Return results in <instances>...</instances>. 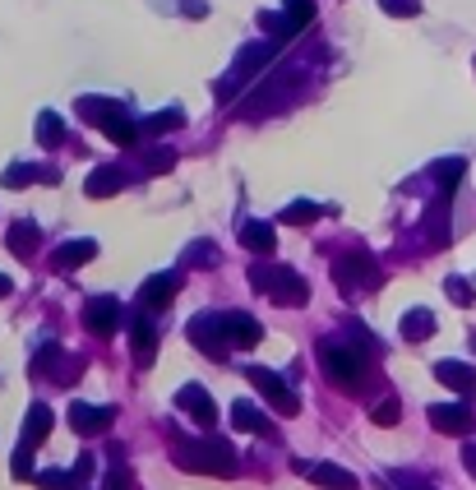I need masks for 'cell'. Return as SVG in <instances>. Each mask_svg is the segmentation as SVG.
<instances>
[{
	"label": "cell",
	"instance_id": "obj_1",
	"mask_svg": "<svg viewBox=\"0 0 476 490\" xmlns=\"http://www.w3.org/2000/svg\"><path fill=\"white\" fill-rule=\"evenodd\" d=\"M320 370H324V379H329L333 389H342V393H361L365 370H370L365 347L352 342V338H342V334L324 338V342H320Z\"/></svg>",
	"mask_w": 476,
	"mask_h": 490
},
{
	"label": "cell",
	"instance_id": "obj_2",
	"mask_svg": "<svg viewBox=\"0 0 476 490\" xmlns=\"http://www.w3.org/2000/svg\"><path fill=\"white\" fill-rule=\"evenodd\" d=\"M250 287L263 291L278 306H305L310 301V283L296 274L292 264H255L250 268Z\"/></svg>",
	"mask_w": 476,
	"mask_h": 490
},
{
	"label": "cell",
	"instance_id": "obj_3",
	"mask_svg": "<svg viewBox=\"0 0 476 490\" xmlns=\"http://www.w3.org/2000/svg\"><path fill=\"white\" fill-rule=\"evenodd\" d=\"M176 468L180 472H199V477H236L241 462H236V449L222 440H204V444H176Z\"/></svg>",
	"mask_w": 476,
	"mask_h": 490
},
{
	"label": "cell",
	"instance_id": "obj_4",
	"mask_svg": "<svg viewBox=\"0 0 476 490\" xmlns=\"http://www.w3.org/2000/svg\"><path fill=\"white\" fill-rule=\"evenodd\" d=\"M278 42H250V46H241L236 51V61H231V70H227V84L218 89V97H227V93H241L250 79H259L263 70H269V61L278 56Z\"/></svg>",
	"mask_w": 476,
	"mask_h": 490
},
{
	"label": "cell",
	"instance_id": "obj_5",
	"mask_svg": "<svg viewBox=\"0 0 476 490\" xmlns=\"http://www.w3.org/2000/svg\"><path fill=\"white\" fill-rule=\"evenodd\" d=\"M246 375H250V384L259 389V398L269 402L278 417H296V412H301V398H296V389L287 384V379H282L278 370H269V366H250Z\"/></svg>",
	"mask_w": 476,
	"mask_h": 490
},
{
	"label": "cell",
	"instance_id": "obj_6",
	"mask_svg": "<svg viewBox=\"0 0 476 490\" xmlns=\"http://www.w3.org/2000/svg\"><path fill=\"white\" fill-rule=\"evenodd\" d=\"M185 334H190V342L204 351V357H213V361H222L231 351V342H227V315H195Z\"/></svg>",
	"mask_w": 476,
	"mask_h": 490
},
{
	"label": "cell",
	"instance_id": "obj_7",
	"mask_svg": "<svg viewBox=\"0 0 476 490\" xmlns=\"http://www.w3.org/2000/svg\"><path fill=\"white\" fill-rule=\"evenodd\" d=\"M292 472L314 481V486H324V490H356V472L347 468H338V462H305V458H292Z\"/></svg>",
	"mask_w": 476,
	"mask_h": 490
},
{
	"label": "cell",
	"instance_id": "obj_8",
	"mask_svg": "<svg viewBox=\"0 0 476 490\" xmlns=\"http://www.w3.org/2000/svg\"><path fill=\"white\" fill-rule=\"evenodd\" d=\"M116 426V412L112 407H97V402H70V430L93 440V435H107Z\"/></svg>",
	"mask_w": 476,
	"mask_h": 490
},
{
	"label": "cell",
	"instance_id": "obj_9",
	"mask_svg": "<svg viewBox=\"0 0 476 490\" xmlns=\"http://www.w3.org/2000/svg\"><path fill=\"white\" fill-rule=\"evenodd\" d=\"M176 407H180V412L190 417V421H199L204 430L218 426V402L208 398L204 384H180V389H176Z\"/></svg>",
	"mask_w": 476,
	"mask_h": 490
},
{
	"label": "cell",
	"instance_id": "obj_10",
	"mask_svg": "<svg viewBox=\"0 0 476 490\" xmlns=\"http://www.w3.org/2000/svg\"><path fill=\"white\" fill-rule=\"evenodd\" d=\"M426 417H430V426H435L439 435H472V426H476V417H472L467 402H435Z\"/></svg>",
	"mask_w": 476,
	"mask_h": 490
},
{
	"label": "cell",
	"instance_id": "obj_11",
	"mask_svg": "<svg viewBox=\"0 0 476 490\" xmlns=\"http://www.w3.org/2000/svg\"><path fill=\"white\" fill-rule=\"evenodd\" d=\"M84 329L93 338H112L121 329V301H112V296H97V301L84 306Z\"/></svg>",
	"mask_w": 476,
	"mask_h": 490
},
{
	"label": "cell",
	"instance_id": "obj_12",
	"mask_svg": "<svg viewBox=\"0 0 476 490\" xmlns=\"http://www.w3.org/2000/svg\"><path fill=\"white\" fill-rule=\"evenodd\" d=\"M333 283H338V287H356V283L380 287V268L370 264V255H347V259L333 264Z\"/></svg>",
	"mask_w": 476,
	"mask_h": 490
},
{
	"label": "cell",
	"instance_id": "obj_13",
	"mask_svg": "<svg viewBox=\"0 0 476 490\" xmlns=\"http://www.w3.org/2000/svg\"><path fill=\"white\" fill-rule=\"evenodd\" d=\"M125 185H129V172H121L116 162H107V167L88 172V181H84V195H88V199H112L116 190H125Z\"/></svg>",
	"mask_w": 476,
	"mask_h": 490
},
{
	"label": "cell",
	"instance_id": "obj_14",
	"mask_svg": "<svg viewBox=\"0 0 476 490\" xmlns=\"http://www.w3.org/2000/svg\"><path fill=\"white\" fill-rule=\"evenodd\" d=\"M180 291V278L176 274H157L139 287V310H167L171 306V296Z\"/></svg>",
	"mask_w": 476,
	"mask_h": 490
},
{
	"label": "cell",
	"instance_id": "obj_15",
	"mask_svg": "<svg viewBox=\"0 0 476 490\" xmlns=\"http://www.w3.org/2000/svg\"><path fill=\"white\" fill-rule=\"evenodd\" d=\"M33 370H38V375H51V379H56V384H74V375H79V361H65V357H61V347H56V342H46V347L38 351Z\"/></svg>",
	"mask_w": 476,
	"mask_h": 490
},
{
	"label": "cell",
	"instance_id": "obj_16",
	"mask_svg": "<svg viewBox=\"0 0 476 490\" xmlns=\"http://www.w3.org/2000/svg\"><path fill=\"white\" fill-rule=\"evenodd\" d=\"M259 338H263V324H259L255 315H246V310H231V315H227V342H231V347L250 351V347H259Z\"/></svg>",
	"mask_w": 476,
	"mask_h": 490
},
{
	"label": "cell",
	"instance_id": "obj_17",
	"mask_svg": "<svg viewBox=\"0 0 476 490\" xmlns=\"http://www.w3.org/2000/svg\"><path fill=\"white\" fill-rule=\"evenodd\" d=\"M435 379H439L444 389L463 393V398H472V393H476V370H472L467 361H435Z\"/></svg>",
	"mask_w": 476,
	"mask_h": 490
},
{
	"label": "cell",
	"instance_id": "obj_18",
	"mask_svg": "<svg viewBox=\"0 0 476 490\" xmlns=\"http://www.w3.org/2000/svg\"><path fill=\"white\" fill-rule=\"evenodd\" d=\"M5 245H10V255L14 259H33L38 250H42V227L38 223H10V236H5Z\"/></svg>",
	"mask_w": 476,
	"mask_h": 490
},
{
	"label": "cell",
	"instance_id": "obj_19",
	"mask_svg": "<svg viewBox=\"0 0 476 490\" xmlns=\"http://www.w3.org/2000/svg\"><path fill=\"white\" fill-rule=\"evenodd\" d=\"M97 259V241H88V236H79V241H65V245H56V255H51V264L56 268H84V264H93Z\"/></svg>",
	"mask_w": 476,
	"mask_h": 490
},
{
	"label": "cell",
	"instance_id": "obj_20",
	"mask_svg": "<svg viewBox=\"0 0 476 490\" xmlns=\"http://www.w3.org/2000/svg\"><path fill=\"white\" fill-rule=\"evenodd\" d=\"M129 347H135V361H139V366H148V361H153V351H157V334H153L148 310H139L135 319H129Z\"/></svg>",
	"mask_w": 476,
	"mask_h": 490
},
{
	"label": "cell",
	"instance_id": "obj_21",
	"mask_svg": "<svg viewBox=\"0 0 476 490\" xmlns=\"http://www.w3.org/2000/svg\"><path fill=\"white\" fill-rule=\"evenodd\" d=\"M56 185L61 176L51 172V167H29V162H14V167H5V176H0V185L5 190H23V185Z\"/></svg>",
	"mask_w": 476,
	"mask_h": 490
},
{
	"label": "cell",
	"instance_id": "obj_22",
	"mask_svg": "<svg viewBox=\"0 0 476 490\" xmlns=\"http://www.w3.org/2000/svg\"><path fill=\"white\" fill-rule=\"evenodd\" d=\"M241 245H246L250 255H273V245H278L273 223H263V217H250V223L241 227Z\"/></svg>",
	"mask_w": 476,
	"mask_h": 490
},
{
	"label": "cell",
	"instance_id": "obj_23",
	"mask_svg": "<svg viewBox=\"0 0 476 490\" xmlns=\"http://www.w3.org/2000/svg\"><path fill=\"white\" fill-rule=\"evenodd\" d=\"M46 435H51V407H46V402H33L29 417H23V449L33 453V449L46 440Z\"/></svg>",
	"mask_w": 476,
	"mask_h": 490
},
{
	"label": "cell",
	"instance_id": "obj_24",
	"mask_svg": "<svg viewBox=\"0 0 476 490\" xmlns=\"http://www.w3.org/2000/svg\"><path fill=\"white\" fill-rule=\"evenodd\" d=\"M74 112L84 116L88 125H107L112 116H121V112H125V106H121L116 97H79V102H74Z\"/></svg>",
	"mask_w": 476,
	"mask_h": 490
},
{
	"label": "cell",
	"instance_id": "obj_25",
	"mask_svg": "<svg viewBox=\"0 0 476 490\" xmlns=\"http://www.w3.org/2000/svg\"><path fill=\"white\" fill-rule=\"evenodd\" d=\"M463 172H467V162H463V157H439L435 167H430V176H435V185H439V195L454 199V190H458Z\"/></svg>",
	"mask_w": 476,
	"mask_h": 490
},
{
	"label": "cell",
	"instance_id": "obj_26",
	"mask_svg": "<svg viewBox=\"0 0 476 490\" xmlns=\"http://www.w3.org/2000/svg\"><path fill=\"white\" fill-rule=\"evenodd\" d=\"M398 329H403V338H407V342H426V338L435 334V315L416 306V310H407V315H403Z\"/></svg>",
	"mask_w": 476,
	"mask_h": 490
},
{
	"label": "cell",
	"instance_id": "obj_27",
	"mask_svg": "<svg viewBox=\"0 0 476 490\" xmlns=\"http://www.w3.org/2000/svg\"><path fill=\"white\" fill-rule=\"evenodd\" d=\"M231 426L236 430H250V435H263V430H269V417H263L255 402L241 398V402H231Z\"/></svg>",
	"mask_w": 476,
	"mask_h": 490
},
{
	"label": "cell",
	"instance_id": "obj_28",
	"mask_svg": "<svg viewBox=\"0 0 476 490\" xmlns=\"http://www.w3.org/2000/svg\"><path fill=\"white\" fill-rule=\"evenodd\" d=\"M426 227H430V241H435V245L448 241V195H439V199L426 208Z\"/></svg>",
	"mask_w": 476,
	"mask_h": 490
},
{
	"label": "cell",
	"instance_id": "obj_29",
	"mask_svg": "<svg viewBox=\"0 0 476 490\" xmlns=\"http://www.w3.org/2000/svg\"><path fill=\"white\" fill-rule=\"evenodd\" d=\"M102 130H107V139H112V144H121V148H135V139H139V125L129 121L125 112H121V116H112Z\"/></svg>",
	"mask_w": 476,
	"mask_h": 490
},
{
	"label": "cell",
	"instance_id": "obj_30",
	"mask_svg": "<svg viewBox=\"0 0 476 490\" xmlns=\"http://www.w3.org/2000/svg\"><path fill=\"white\" fill-rule=\"evenodd\" d=\"M320 204H310V199H296V204H287L282 208V223H292V227H310V223H320Z\"/></svg>",
	"mask_w": 476,
	"mask_h": 490
},
{
	"label": "cell",
	"instance_id": "obj_31",
	"mask_svg": "<svg viewBox=\"0 0 476 490\" xmlns=\"http://www.w3.org/2000/svg\"><path fill=\"white\" fill-rule=\"evenodd\" d=\"M61 139H65V121H61L56 112H42V116H38V144L56 148Z\"/></svg>",
	"mask_w": 476,
	"mask_h": 490
},
{
	"label": "cell",
	"instance_id": "obj_32",
	"mask_svg": "<svg viewBox=\"0 0 476 490\" xmlns=\"http://www.w3.org/2000/svg\"><path fill=\"white\" fill-rule=\"evenodd\" d=\"M287 23H292L296 33H305V23H314V0H287Z\"/></svg>",
	"mask_w": 476,
	"mask_h": 490
},
{
	"label": "cell",
	"instance_id": "obj_33",
	"mask_svg": "<svg viewBox=\"0 0 476 490\" xmlns=\"http://www.w3.org/2000/svg\"><path fill=\"white\" fill-rule=\"evenodd\" d=\"M185 259H190L195 268H218V245H213V241H199V245H190V250H185Z\"/></svg>",
	"mask_w": 476,
	"mask_h": 490
},
{
	"label": "cell",
	"instance_id": "obj_34",
	"mask_svg": "<svg viewBox=\"0 0 476 490\" xmlns=\"http://www.w3.org/2000/svg\"><path fill=\"white\" fill-rule=\"evenodd\" d=\"M180 125H185V112H180V106H167V112H157V116L144 121V130H153V134H157V130H180Z\"/></svg>",
	"mask_w": 476,
	"mask_h": 490
},
{
	"label": "cell",
	"instance_id": "obj_35",
	"mask_svg": "<svg viewBox=\"0 0 476 490\" xmlns=\"http://www.w3.org/2000/svg\"><path fill=\"white\" fill-rule=\"evenodd\" d=\"M370 421H375V426H398V421H403V412H398V398H384V402H375V407H370Z\"/></svg>",
	"mask_w": 476,
	"mask_h": 490
},
{
	"label": "cell",
	"instance_id": "obj_36",
	"mask_svg": "<svg viewBox=\"0 0 476 490\" xmlns=\"http://www.w3.org/2000/svg\"><path fill=\"white\" fill-rule=\"evenodd\" d=\"M144 167H148L153 176H163V172H171V167H176V148H167V144H163V148H153V153L144 157Z\"/></svg>",
	"mask_w": 476,
	"mask_h": 490
},
{
	"label": "cell",
	"instance_id": "obj_37",
	"mask_svg": "<svg viewBox=\"0 0 476 490\" xmlns=\"http://www.w3.org/2000/svg\"><path fill=\"white\" fill-rule=\"evenodd\" d=\"M380 10L393 14V19H416V14H421L416 0H380Z\"/></svg>",
	"mask_w": 476,
	"mask_h": 490
},
{
	"label": "cell",
	"instance_id": "obj_38",
	"mask_svg": "<svg viewBox=\"0 0 476 490\" xmlns=\"http://www.w3.org/2000/svg\"><path fill=\"white\" fill-rule=\"evenodd\" d=\"M38 486L42 490H74V477L70 472H38Z\"/></svg>",
	"mask_w": 476,
	"mask_h": 490
},
{
	"label": "cell",
	"instance_id": "obj_39",
	"mask_svg": "<svg viewBox=\"0 0 476 490\" xmlns=\"http://www.w3.org/2000/svg\"><path fill=\"white\" fill-rule=\"evenodd\" d=\"M444 291L454 296V306H472V287H467V278H448Z\"/></svg>",
	"mask_w": 476,
	"mask_h": 490
},
{
	"label": "cell",
	"instance_id": "obj_40",
	"mask_svg": "<svg viewBox=\"0 0 476 490\" xmlns=\"http://www.w3.org/2000/svg\"><path fill=\"white\" fill-rule=\"evenodd\" d=\"M14 477H19V481H23V477H33V453H29V449H19V453H14Z\"/></svg>",
	"mask_w": 476,
	"mask_h": 490
},
{
	"label": "cell",
	"instance_id": "obj_41",
	"mask_svg": "<svg viewBox=\"0 0 476 490\" xmlns=\"http://www.w3.org/2000/svg\"><path fill=\"white\" fill-rule=\"evenodd\" d=\"M102 490H129V472H125V468L107 472V481H102Z\"/></svg>",
	"mask_w": 476,
	"mask_h": 490
},
{
	"label": "cell",
	"instance_id": "obj_42",
	"mask_svg": "<svg viewBox=\"0 0 476 490\" xmlns=\"http://www.w3.org/2000/svg\"><path fill=\"white\" fill-rule=\"evenodd\" d=\"M88 477H93V453H79V462H74V481L84 486Z\"/></svg>",
	"mask_w": 476,
	"mask_h": 490
},
{
	"label": "cell",
	"instance_id": "obj_43",
	"mask_svg": "<svg viewBox=\"0 0 476 490\" xmlns=\"http://www.w3.org/2000/svg\"><path fill=\"white\" fill-rule=\"evenodd\" d=\"M180 14H190V19H204V14H208V5H204V0H180Z\"/></svg>",
	"mask_w": 476,
	"mask_h": 490
},
{
	"label": "cell",
	"instance_id": "obj_44",
	"mask_svg": "<svg viewBox=\"0 0 476 490\" xmlns=\"http://www.w3.org/2000/svg\"><path fill=\"white\" fill-rule=\"evenodd\" d=\"M463 468L476 477V444H467V449H463Z\"/></svg>",
	"mask_w": 476,
	"mask_h": 490
},
{
	"label": "cell",
	"instance_id": "obj_45",
	"mask_svg": "<svg viewBox=\"0 0 476 490\" xmlns=\"http://www.w3.org/2000/svg\"><path fill=\"white\" fill-rule=\"evenodd\" d=\"M10 291H14V283H10L5 274H0V301H5V296H10Z\"/></svg>",
	"mask_w": 476,
	"mask_h": 490
},
{
	"label": "cell",
	"instance_id": "obj_46",
	"mask_svg": "<svg viewBox=\"0 0 476 490\" xmlns=\"http://www.w3.org/2000/svg\"><path fill=\"white\" fill-rule=\"evenodd\" d=\"M407 490H430V486H407Z\"/></svg>",
	"mask_w": 476,
	"mask_h": 490
}]
</instances>
